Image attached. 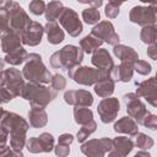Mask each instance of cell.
<instances>
[{
  "instance_id": "cell-39",
  "label": "cell",
  "mask_w": 157,
  "mask_h": 157,
  "mask_svg": "<svg viewBox=\"0 0 157 157\" xmlns=\"http://www.w3.org/2000/svg\"><path fill=\"white\" fill-rule=\"evenodd\" d=\"M52 87L55 90V91H60V90H64L66 87V80L63 75H59V74H55L53 75V78H52Z\"/></svg>"
},
{
  "instance_id": "cell-31",
  "label": "cell",
  "mask_w": 157,
  "mask_h": 157,
  "mask_svg": "<svg viewBox=\"0 0 157 157\" xmlns=\"http://www.w3.org/2000/svg\"><path fill=\"white\" fill-rule=\"evenodd\" d=\"M140 39L146 44H153L157 42V25L146 26L141 29Z\"/></svg>"
},
{
  "instance_id": "cell-37",
  "label": "cell",
  "mask_w": 157,
  "mask_h": 157,
  "mask_svg": "<svg viewBox=\"0 0 157 157\" xmlns=\"http://www.w3.org/2000/svg\"><path fill=\"white\" fill-rule=\"evenodd\" d=\"M28 7H29V11L33 13V15H42L43 12H45V9H47V5L42 1V0H33L28 4Z\"/></svg>"
},
{
  "instance_id": "cell-41",
  "label": "cell",
  "mask_w": 157,
  "mask_h": 157,
  "mask_svg": "<svg viewBox=\"0 0 157 157\" xmlns=\"http://www.w3.org/2000/svg\"><path fill=\"white\" fill-rule=\"evenodd\" d=\"M0 157H25L21 150H15L12 147H4L1 148Z\"/></svg>"
},
{
  "instance_id": "cell-25",
  "label": "cell",
  "mask_w": 157,
  "mask_h": 157,
  "mask_svg": "<svg viewBox=\"0 0 157 157\" xmlns=\"http://www.w3.org/2000/svg\"><path fill=\"white\" fill-rule=\"evenodd\" d=\"M134 148V142L125 136H117L113 140V148L118 153H120L123 157H126Z\"/></svg>"
},
{
  "instance_id": "cell-26",
  "label": "cell",
  "mask_w": 157,
  "mask_h": 157,
  "mask_svg": "<svg viewBox=\"0 0 157 157\" xmlns=\"http://www.w3.org/2000/svg\"><path fill=\"white\" fill-rule=\"evenodd\" d=\"M114 88H115V82L110 77L104 78V80H102L94 85V92L102 98L110 97L112 93L114 92Z\"/></svg>"
},
{
  "instance_id": "cell-2",
  "label": "cell",
  "mask_w": 157,
  "mask_h": 157,
  "mask_svg": "<svg viewBox=\"0 0 157 157\" xmlns=\"http://www.w3.org/2000/svg\"><path fill=\"white\" fill-rule=\"evenodd\" d=\"M22 75L29 82L42 83V85L52 82V78H53V75L43 64L42 56L36 53L28 54L26 64L22 69Z\"/></svg>"
},
{
  "instance_id": "cell-33",
  "label": "cell",
  "mask_w": 157,
  "mask_h": 157,
  "mask_svg": "<svg viewBox=\"0 0 157 157\" xmlns=\"http://www.w3.org/2000/svg\"><path fill=\"white\" fill-rule=\"evenodd\" d=\"M96 129H97V123H96L94 120H91L90 123L82 125V126L80 128V130L77 131V140H78V142H85V140H86L92 132H94Z\"/></svg>"
},
{
  "instance_id": "cell-17",
  "label": "cell",
  "mask_w": 157,
  "mask_h": 157,
  "mask_svg": "<svg viewBox=\"0 0 157 157\" xmlns=\"http://www.w3.org/2000/svg\"><path fill=\"white\" fill-rule=\"evenodd\" d=\"M44 32H45V29L39 22L32 21L31 25L28 26V28L22 34V43L26 45H29V47H36L40 43Z\"/></svg>"
},
{
  "instance_id": "cell-40",
  "label": "cell",
  "mask_w": 157,
  "mask_h": 157,
  "mask_svg": "<svg viewBox=\"0 0 157 157\" xmlns=\"http://www.w3.org/2000/svg\"><path fill=\"white\" fill-rule=\"evenodd\" d=\"M142 125H144L145 128L150 129V130H156V129H157V115L148 113V114L145 117V119H144V121H142Z\"/></svg>"
},
{
  "instance_id": "cell-23",
  "label": "cell",
  "mask_w": 157,
  "mask_h": 157,
  "mask_svg": "<svg viewBox=\"0 0 157 157\" xmlns=\"http://www.w3.org/2000/svg\"><path fill=\"white\" fill-rule=\"evenodd\" d=\"M113 53L114 55L121 60V63L126 61V63H135L136 60H139V55L137 53L128 45H123V44H118L113 48Z\"/></svg>"
},
{
  "instance_id": "cell-14",
  "label": "cell",
  "mask_w": 157,
  "mask_h": 157,
  "mask_svg": "<svg viewBox=\"0 0 157 157\" xmlns=\"http://www.w3.org/2000/svg\"><path fill=\"white\" fill-rule=\"evenodd\" d=\"M91 34L113 47L119 44V36L117 34V32L114 31V26L109 21H101L92 28Z\"/></svg>"
},
{
  "instance_id": "cell-29",
  "label": "cell",
  "mask_w": 157,
  "mask_h": 157,
  "mask_svg": "<svg viewBox=\"0 0 157 157\" xmlns=\"http://www.w3.org/2000/svg\"><path fill=\"white\" fill-rule=\"evenodd\" d=\"M74 118L75 121L80 125H85L93 120V113L87 107H75L74 108Z\"/></svg>"
},
{
  "instance_id": "cell-18",
  "label": "cell",
  "mask_w": 157,
  "mask_h": 157,
  "mask_svg": "<svg viewBox=\"0 0 157 157\" xmlns=\"http://www.w3.org/2000/svg\"><path fill=\"white\" fill-rule=\"evenodd\" d=\"M21 43H22V37L17 32L10 29L6 33H2V37H1V49H2L4 53L10 54V53L22 48Z\"/></svg>"
},
{
  "instance_id": "cell-16",
  "label": "cell",
  "mask_w": 157,
  "mask_h": 157,
  "mask_svg": "<svg viewBox=\"0 0 157 157\" xmlns=\"http://www.w3.org/2000/svg\"><path fill=\"white\" fill-rule=\"evenodd\" d=\"M64 101L70 105L88 108L93 103V97L86 90H69L64 93Z\"/></svg>"
},
{
  "instance_id": "cell-12",
  "label": "cell",
  "mask_w": 157,
  "mask_h": 157,
  "mask_svg": "<svg viewBox=\"0 0 157 157\" xmlns=\"http://www.w3.org/2000/svg\"><path fill=\"white\" fill-rule=\"evenodd\" d=\"M119 109H120L119 101H118V98H114V97L103 98L97 107V112L101 117V120L104 124H108V123H112L113 120H115V118L119 113Z\"/></svg>"
},
{
  "instance_id": "cell-9",
  "label": "cell",
  "mask_w": 157,
  "mask_h": 157,
  "mask_svg": "<svg viewBox=\"0 0 157 157\" xmlns=\"http://www.w3.org/2000/svg\"><path fill=\"white\" fill-rule=\"evenodd\" d=\"M113 148V140L109 137L92 139L82 144L81 152L87 157H104L107 152H110Z\"/></svg>"
},
{
  "instance_id": "cell-30",
  "label": "cell",
  "mask_w": 157,
  "mask_h": 157,
  "mask_svg": "<svg viewBox=\"0 0 157 157\" xmlns=\"http://www.w3.org/2000/svg\"><path fill=\"white\" fill-rule=\"evenodd\" d=\"M27 56H28L27 52L23 48H20V49H17V50H15V52H12L10 54H6L5 58H4V60L7 64L15 66V65H20L23 61H26L27 60Z\"/></svg>"
},
{
  "instance_id": "cell-48",
  "label": "cell",
  "mask_w": 157,
  "mask_h": 157,
  "mask_svg": "<svg viewBox=\"0 0 157 157\" xmlns=\"http://www.w3.org/2000/svg\"><path fill=\"white\" fill-rule=\"evenodd\" d=\"M108 157H123L120 153H118L117 151H114V150H112L110 152H109V155H108Z\"/></svg>"
},
{
  "instance_id": "cell-4",
  "label": "cell",
  "mask_w": 157,
  "mask_h": 157,
  "mask_svg": "<svg viewBox=\"0 0 157 157\" xmlns=\"http://www.w3.org/2000/svg\"><path fill=\"white\" fill-rule=\"evenodd\" d=\"M83 59V50L76 45L67 44L50 56V65L54 69H72L80 66Z\"/></svg>"
},
{
  "instance_id": "cell-7",
  "label": "cell",
  "mask_w": 157,
  "mask_h": 157,
  "mask_svg": "<svg viewBox=\"0 0 157 157\" xmlns=\"http://www.w3.org/2000/svg\"><path fill=\"white\" fill-rule=\"evenodd\" d=\"M1 6H4L10 16V29L17 32L21 37L25 31L31 25L32 20L25 12V10L16 2V1H2Z\"/></svg>"
},
{
  "instance_id": "cell-8",
  "label": "cell",
  "mask_w": 157,
  "mask_h": 157,
  "mask_svg": "<svg viewBox=\"0 0 157 157\" xmlns=\"http://www.w3.org/2000/svg\"><path fill=\"white\" fill-rule=\"evenodd\" d=\"M129 20L142 27L155 25L157 21V1L148 2L146 6H134L130 10Z\"/></svg>"
},
{
  "instance_id": "cell-50",
  "label": "cell",
  "mask_w": 157,
  "mask_h": 157,
  "mask_svg": "<svg viewBox=\"0 0 157 157\" xmlns=\"http://www.w3.org/2000/svg\"><path fill=\"white\" fill-rule=\"evenodd\" d=\"M156 43H157V42H156Z\"/></svg>"
},
{
  "instance_id": "cell-28",
  "label": "cell",
  "mask_w": 157,
  "mask_h": 157,
  "mask_svg": "<svg viewBox=\"0 0 157 157\" xmlns=\"http://www.w3.org/2000/svg\"><path fill=\"white\" fill-rule=\"evenodd\" d=\"M103 44V40H101L99 38L94 37L93 34H88L86 37H83L81 40H80V47L83 52L91 54V53H94L98 50V48Z\"/></svg>"
},
{
  "instance_id": "cell-44",
  "label": "cell",
  "mask_w": 157,
  "mask_h": 157,
  "mask_svg": "<svg viewBox=\"0 0 157 157\" xmlns=\"http://www.w3.org/2000/svg\"><path fill=\"white\" fill-rule=\"evenodd\" d=\"M7 136H10L7 130L4 129V128H0V137H1V140H0V148L6 147L5 145H6V141H7Z\"/></svg>"
},
{
  "instance_id": "cell-10",
  "label": "cell",
  "mask_w": 157,
  "mask_h": 157,
  "mask_svg": "<svg viewBox=\"0 0 157 157\" xmlns=\"http://www.w3.org/2000/svg\"><path fill=\"white\" fill-rule=\"evenodd\" d=\"M124 102L126 104V112L128 115L134 119L137 124H142L145 117L148 114L146 105L144 102H141L136 93H128L124 96Z\"/></svg>"
},
{
  "instance_id": "cell-34",
  "label": "cell",
  "mask_w": 157,
  "mask_h": 157,
  "mask_svg": "<svg viewBox=\"0 0 157 157\" xmlns=\"http://www.w3.org/2000/svg\"><path fill=\"white\" fill-rule=\"evenodd\" d=\"M135 144H136L137 147H140L142 150H148L153 146L155 142H153V139L150 137L148 135H146L144 132H139L136 135V142Z\"/></svg>"
},
{
  "instance_id": "cell-47",
  "label": "cell",
  "mask_w": 157,
  "mask_h": 157,
  "mask_svg": "<svg viewBox=\"0 0 157 157\" xmlns=\"http://www.w3.org/2000/svg\"><path fill=\"white\" fill-rule=\"evenodd\" d=\"M134 157H151V155H150L148 152H146V151H140V152H137Z\"/></svg>"
},
{
  "instance_id": "cell-5",
  "label": "cell",
  "mask_w": 157,
  "mask_h": 157,
  "mask_svg": "<svg viewBox=\"0 0 157 157\" xmlns=\"http://www.w3.org/2000/svg\"><path fill=\"white\" fill-rule=\"evenodd\" d=\"M69 77L72 78L76 83L78 85H85V86H91L96 85L99 81L110 77V72L105 70H99V69H93L88 66H76L70 70H67Z\"/></svg>"
},
{
  "instance_id": "cell-38",
  "label": "cell",
  "mask_w": 157,
  "mask_h": 157,
  "mask_svg": "<svg viewBox=\"0 0 157 157\" xmlns=\"http://www.w3.org/2000/svg\"><path fill=\"white\" fill-rule=\"evenodd\" d=\"M134 70L140 75H147L151 72V65L145 60H136L134 63Z\"/></svg>"
},
{
  "instance_id": "cell-22",
  "label": "cell",
  "mask_w": 157,
  "mask_h": 157,
  "mask_svg": "<svg viewBox=\"0 0 157 157\" xmlns=\"http://www.w3.org/2000/svg\"><path fill=\"white\" fill-rule=\"evenodd\" d=\"M28 118H29L31 126L34 129L43 128L48 123V114L44 110V108H40V107L32 105L29 112H28Z\"/></svg>"
},
{
  "instance_id": "cell-35",
  "label": "cell",
  "mask_w": 157,
  "mask_h": 157,
  "mask_svg": "<svg viewBox=\"0 0 157 157\" xmlns=\"http://www.w3.org/2000/svg\"><path fill=\"white\" fill-rule=\"evenodd\" d=\"M123 5L121 1H108V4L105 5V10L104 13L108 18H115L119 15V7Z\"/></svg>"
},
{
  "instance_id": "cell-6",
  "label": "cell",
  "mask_w": 157,
  "mask_h": 157,
  "mask_svg": "<svg viewBox=\"0 0 157 157\" xmlns=\"http://www.w3.org/2000/svg\"><path fill=\"white\" fill-rule=\"evenodd\" d=\"M0 128L7 130L10 139H16V137H26V132L29 129V124L21 115L2 109Z\"/></svg>"
},
{
  "instance_id": "cell-49",
  "label": "cell",
  "mask_w": 157,
  "mask_h": 157,
  "mask_svg": "<svg viewBox=\"0 0 157 157\" xmlns=\"http://www.w3.org/2000/svg\"><path fill=\"white\" fill-rule=\"evenodd\" d=\"M156 77H157V72H156Z\"/></svg>"
},
{
  "instance_id": "cell-45",
  "label": "cell",
  "mask_w": 157,
  "mask_h": 157,
  "mask_svg": "<svg viewBox=\"0 0 157 157\" xmlns=\"http://www.w3.org/2000/svg\"><path fill=\"white\" fill-rule=\"evenodd\" d=\"M147 55L151 59L157 60V43H153V44L148 45V48H147Z\"/></svg>"
},
{
  "instance_id": "cell-42",
  "label": "cell",
  "mask_w": 157,
  "mask_h": 157,
  "mask_svg": "<svg viewBox=\"0 0 157 157\" xmlns=\"http://www.w3.org/2000/svg\"><path fill=\"white\" fill-rule=\"evenodd\" d=\"M54 152L58 157H66L70 153V147H69V145H64V144L58 142V145L54 147Z\"/></svg>"
},
{
  "instance_id": "cell-20",
  "label": "cell",
  "mask_w": 157,
  "mask_h": 157,
  "mask_svg": "<svg viewBox=\"0 0 157 157\" xmlns=\"http://www.w3.org/2000/svg\"><path fill=\"white\" fill-rule=\"evenodd\" d=\"M134 63H121L118 66H114L112 72H110V78L117 82V81H121V82H129L132 78V74H134Z\"/></svg>"
},
{
  "instance_id": "cell-36",
  "label": "cell",
  "mask_w": 157,
  "mask_h": 157,
  "mask_svg": "<svg viewBox=\"0 0 157 157\" xmlns=\"http://www.w3.org/2000/svg\"><path fill=\"white\" fill-rule=\"evenodd\" d=\"M0 31L2 33L10 31V16L7 10L1 5H0Z\"/></svg>"
},
{
  "instance_id": "cell-21",
  "label": "cell",
  "mask_w": 157,
  "mask_h": 157,
  "mask_svg": "<svg viewBox=\"0 0 157 157\" xmlns=\"http://www.w3.org/2000/svg\"><path fill=\"white\" fill-rule=\"evenodd\" d=\"M114 131L120 134H126L129 136H136L139 134L137 123L130 117H123L114 123Z\"/></svg>"
},
{
  "instance_id": "cell-27",
  "label": "cell",
  "mask_w": 157,
  "mask_h": 157,
  "mask_svg": "<svg viewBox=\"0 0 157 157\" xmlns=\"http://www.w3.org/2000/svg\"><path fill=\"white\" fill-rule=\"evenodd\" d=\"M64 5L61 1H49L47 4L45 9V20L48 22H55L56 18H59L64 11Z\"/></svg>"
},
{
  "instance_id": "cell-1",
  "label": "cell",
  "mask_w": 157,
  "mask_h": 157,
  "mask_svg": "<svg viewBox=\"0 0 157 157\" xmlns=\"http://www.w3.org/2000/svg\"><path fill=\"white\" fill-rule=\"evenodd\" d=\"M22 72L17 69L9 67L1 72V86H0V97L1 103H7L12 98L21 96L26 86Z\"/></svg>"
},
{
  "instance_id": "cell-43",
  "label": "cell",
  "mask_w": 157,
  "mask_h": 157,
  "mask_svg": "<svg viewBox=\"0 0 157 157\" xmlns=\"http://www.w3.org/2000/svg\"><path fill=\"white\" fill-rule=\"evenodd\" d=\"M72 141H74V136L71 134H63L59 136V140H58L59 144H64V145H69V146L72 144Z\"/></svg>"
},
{
  "instance_id": "cell-3",
  "label": "cell",
  "mask_w": 157,
  "mask_h": 157,
  "mask_svg": "<svg viewBox=\"0 0 157 157\" xmlns=\"http://www.w3.org/2000/svg\"><path fill=\"white\" fill-rule=\"evenodd\" d=\"M58 92L53 87H47L42 83L28 82L26 83L21 97L31 103V105L45 108L52 101L56 98Z\"/></svg>"
},
{
  "instance_id": "cell-13",
  "label": "cell",
  "mask_w": 157,
  "mask_h": 157,
  "mask_svg": "<svg viewBox=\"0 0 157 157\" xmlns=\"http://www.w3.org/2000/svg\"><path fill=\"white\" fill-rule=\"evenodd\" d=\"M26 148L31 153H42V152H50L54 148V137L49 132H43L39 136L29 137Z\"/></svg>"
},
{
  "instance_id": "cell-15",
  "label": "cell",
  "mask_w": 157,
  "mask_h": 157,
  "mask_svg": "<svg viewBox=\"0 0 157 157\" xmlns=\"http://www.w3.org/2000/svg\"><path fill=\"white\" fill-rule=\"evenodd\" d=\"M137 97H144L152 107H157V77H150L140 83H136Z\"/></svg>"
},
{
  "instance_id": "cell-24",
  "label": "cell",
  "mask_w": 157,
  "mask_h": 157,
  "mask_svg": "<svg viewBox=\"0 0 157 157\" xmlns=\"http://www.w3.org/2000/svg\"><path fill=\"white\" fill-rule=\"evenodd\" d=\"M44 29L47 33L48 42L50 44H59L65 38L64 31L59 27V25L56 22H47V25L44 26Z\"/></svg>"
},
{
  "instance_id": "cell-32",
  "label": "cell",
  "mask_w": 157,
  "mask_h": 157,
  "mask_svg": "<svg viewBox=\"0 0 157 157\" xmlns=\"http://www.w3.org/2000/svg\"><path fill=\"white\" fill-rule=\"evenodd\" d=\"M82 18L87 25H98L101 20L99 10L96 7H88L82 11Z\"/></svg>"
},
{
  "instance_id": "cell-11",
  "label": "cell",
  "mask_w": 157,
  "mask_h": 157,
  "mask_svg": "<svg viewBox=\"0 0 157 157\" xmlns=\"http://www.w3.org/2000/svg\"><path fill=\"white\" fill-rule=\"evenodd\" d=\"M59 22L71 37H77L83 29L82 23L78 18V15L76 13L75 10H72L70 7L64 9L61 16L59 17Z\"/></svg>"
},
{
  "instance_id": "cell-19",
  "label": "cell",
  "mask_w": 157,
  "mask_h": 157,
  "mask_svg": "<svg viewBox=\"0 0 157 157\" xmlns=\"http://www.w3.org/2000/svg\"><path fill=\"white\" fill-rule=\"evenodd\" d=\"M91 60H92V64L97 69L105 70L108 72H112L113 67L115 66L114 63H113V59L110 58V55L108 53V50L107 49H103V48H101L97 52H94Z\"/></svg>"
},
{
  "instance_id": "cell-46",
  "label": "cell",
  "mask_w": 157,
  "mask_h": 157,
  "mask_svg": "<svg viewBox=\"0 0 157 157\" xmlns=\"http://www.w3.org/2000/svg\"><path fill=\"white\" fill-rule=\"evenodd\" d=\"M83 2V1H82ZM83 4H88V5H91V7H96V9H98L103 2L101 1V0H97V1H88V2H83Z\"/></svg>"
}]
</instances>
